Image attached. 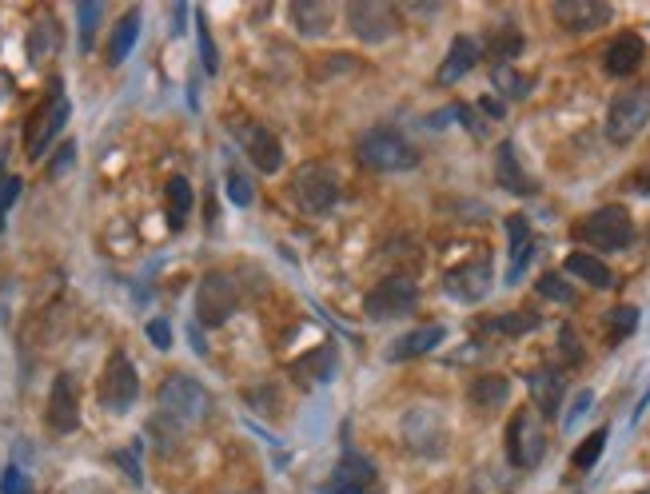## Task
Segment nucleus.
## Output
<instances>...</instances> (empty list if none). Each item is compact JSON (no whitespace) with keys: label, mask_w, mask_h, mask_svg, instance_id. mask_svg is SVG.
I'll return each mask as SVG.
<instances>
[{"label":"nucleus","mask_w":650,"mask_h":494,"mask_svg":"<svg viewBox=\"0 0 650 494\" xmlns=\"http://www.w3.org/2000/svg\"><path fill=\"white\" fill-rule=\"evenodd\" d=\"M192 204H196V192L184 176H172L168 188H164V216H168V228L180 231L192 216Z\"/></svg>","instance_id":"b1692460"},{"label":"nucleus","mask_w":650,"mask_h":494,"mask_svg":"<svg viewBox=\"0 0 650 494\" xmlns=\"http://www.w3.org/2000/svg\"><path fill=\"white\" fill-rule=\"evenodd\" d=\"M208 415H211V395L200 379L176 371V375L164 379L161 391H156V423H168L176 435H180V431H192V426H200Z\"/></svg>","instance_id":"f257e3e1"},{"label":"nucleus","mask_w":650,"mask_h":494,"mask_svg":"<svg viewBox=\"0 0 650 494\" xmlns=\"http://www.w3.org/2000/svg\"><path fill=\"white\" fill-rule=\"evenodd\" d=\"M371 478H375V466L355 451H348L331 471V483L323 486V494H368Z\"/></svg>","instance_id":"6ab92c4d"},{"label":"nucleus","mask_w":650,"mask_h":494,"mask_svg":"<svg viewBox=\"0 0 650 494\" xmlns=\"http://www.w3.org/2000/svg\"><path fill=\"white\" fill-rule=\"evenodd\" d=\"M240 140H244V152H248V159L256 164L260 172H280L283 168V144L276 140V132L264 128V124H248V128H240Z\"/></svg>","instance_id":"a211bd4d"},{"label":"nucleus","mask_w":650,"mask_h":494,"mask_svg":"<svg viewBox=\"0 0 650 494\" xmlns=\"http://www.w3.org/2000/svg\"><path fill=\"white\" fill-rule=\"evenodd\" d=\"M479 49H487V56L495 60V64H510V60L523 52V32L515 29V24H495Z\"/></svg>","instance_id":"cd10ccee"},{"label":"nucleus","mask_w":650,"mask_h":494,"mask_svg":"<svg viewBox=\"0 0 650 494\" xmlns=\"http://www.w3.org/2000/svg\"><path fill=\"white\" fill-rule=\"evenodd\" d=\"M355 156H360V164L371 172H407L420 164L415 144H411L403 132L388 128V124L363 132V136L355 140Z\"/></svg>","instance_id":"f03ea898"},{"label":"nucleus","mask_w":650,"mask_h":494,"mask_svg":"<svg viewBox=\"0 0 650 494\" xmlns=\"http://www.w3.org/2000/svg\"><path fill=\"white\" fill-rule=\"evenodd\" d=\"M240 307V287L228 271H208L196 287V319L204 327H224Z\"/></svg>","instance_id":"6e6552de"},{"label":"nucleus","mask_w":650,"mask_h":494,"mask_svg":"<svg viewBox=\"0 0 650 494\" xmlns=\"http://www.w3.org/2000/svg\"><path fill=\"white\" fill-rule=\"evenodd\" d=\"M148 339L156 347H161V351H168L172 347V327H168V319H152L148 323Z\"/></svg>","instance_id":"37998d69"},{"label":"nucleus","mask_w":650,"mask_h":494,"mask_svg":"<svg viewBox=\"0 0 650 494\" xmlns=\"http://www.w3.org/2000/svg\"><path fill=\"white\" fill-rule=\"evenodd\" d=\"M575 239L595 247V251H622V247H630V239H634V219H630V212L619 208V204H607V208L590 212V216L582 219L579 228H575Z\"/></svg>","instance_id":"20e7f679"},{"label":"nucleus","mask_w":650,"mask_h":494,"mask_svg":"<svg viewBox=\"0 0 650 494\" xmlns=\"http://www.w3.org/2000/svg\"><path fill=\"white\" fill-rule=\"evenodd\" d=\"M403 435H407V443L415 446V451H423V455H440L443 443H447V426H443V419L435 415V411L420 406V411H411L407 415Z\"/></svg>","instance_id":"f3484780"},{"label":"nucleus","mask_w":650,"mask_h":494,"mask_svg":"<svg viewBox=\"0 0 650 494\" xmlns=\"http://www.w3.org/2000/svg\"><path fill=\"white\" fill-rule=\"evenodd\" d=\"M547 455V426H543L539 411H515L507 423V459L510 466H519V471H535Z\"/></svg>","instance_id":"39448f33"},{"label":"nucleus","mask_w":650,"mask_h":494,"mask_svg":"<svg viewBox=\"0 0 650 494\" xmlns=\"http://www.w3.org/2000/svg\"><path fill=\"white\" fill-rule=\"evenodd\" d=\"M543 319L535 316V311H507V316H495L483 323V331H495V336H527V331H535Z\"/></svg>","instance_id":"7c9ffc66"},{"label":"nucleus","mask_w":650,"mask_h":494,"mask_svg":"<svg viewBox=\"0 0 650 494\" xmlns=\"http://www.w3.org/2000/svg\"><path fill=\"white\" fill-rule=\"evenodd\" d=\"M56 49H61V29H56V20H41L29 37V60L32 64H41V60H49Z\"/></svg>","instance_id":"2f4dec72"},{"label":"nucleus","mask_w":650,"mask_h":494,"mask_svg":"<svg viewBox=\"0 0 650 494\" xmlns=\"http://www.w3.org/2000/svg\"><path fill=\"white\" fill-rule=\"evenodd\" d=\"M136 37H141V9H128L121 17V24L112 29V40H109V64H124L128 60V52L136 49Z\"/></svg>","instance_id":"c85d7f7f"},{"label":"nucleus","mask_w":650,"mask_h":494,"mask_svg":"<svg viewBox=\"0 0 650 494\" xmlns=\"http://www.w3.org/2000/svg\"><path fill=\"white\" fill-rule=\"evenodd\" d=\"M559 351H563L567 363H582V343H579V336H575V327L570 323L559 331Z\"/></svg>","instance_id":"ea45409f"},{"label":"nucleus","mask_w":650,"mask_h":494,"mask_svg":"<svg viewBox=\"0 0 650 494\" xmlns=\"http://www.w3.org/2000/svg\"><path fill=\"white\" fill-rule=\"evenodd\" d=\"M639 327V307H615L607 316V339L610 343H622Z\"/></svg>","instance_id":"f704fd0d"},{"label":"nucleus","mask_w":650,"mask_h":494,"mask_svg":"<svg viewBox=\"0 0 650 494\" xmlns=\"http://www.w3.org/2000/svg\"><path fill=\"white\" fill-rule=\"evenodd\" d=\"M291 188H296V199H300V208L308 216H323V212L336 208V199H340V176L323 164H303L291 179Z\"/></svg>","instance_id":"9d476101"},{"label":"nucleus","mask_w":650,"mask_h":494,"mask_svg":"<svg viewBox=\"0 0 650 494\" xmlns=\"http://www.w3.org/2000/svg\"><path fill=\"white\" fill-rule=\"evenodd\" d=\"M443 331L440 323H427V327H415V331H407L403 339H395V347H391V359L395 363H403V359H415V356H427L431 347H440L443 343Z\"/></svg>","instance_id":"bb28decb"},{"label":"nucleus","mask_w":650,"mask_h":494,"mask_svg":"<svg viewBox=\"0 0 650 494\" xmlns=\"http://www.w3.org/2000/svg\"><path fill=\"white\" fill-rule=\"evenodd\" d=\"M49 431L52 435H72L76 426H81V399H76V383L72 375H56L52 379V391H49Z\"/></svg>","instance_id":"ddd939ff"},{"label":"nucleus","mask_w":650,"mask_h":494,"mask_svg":"<svg viewBox=\"0 0 650 494\" xmlns=\"http://www.w3.org/2000/svg\"><path fill=\"white\" fill-rule=\"evenodd\" d=\"M479 40L475 37H455L451 40V49H447V56H443V64H440V72H435V80H440L443 89L447 84H460L463 76H467L475 64H479Z\"/></svg>","instance_id":"aec40b11"},{"label":"nucleus","mask_w":650,"mask_h":494,"mask_svg":"<svg viewBox=\"0 0 650 494\" xmlns=\"http://www.w3.org/2000/svg\"><path fill=\"white\" fill-rule=\"evenodd\" d=\"M491 284H495L491 259H467V264L451 267L447 276H443V291H447L451 299H460V303H479V299H487Z\"/></svg>","instance_id":"f8f14e48"},{"label":"nucleus","mask_w":650,"mask_h":494,"mask_svg":"<svg viewBox=\"0 0 650 494\" xmlns=\"http://www.w3.org/2000/svg\"><path fill=\"white\" fill-rule=\"evenodd\" d=\"M288 17L300 37H323L331 24V4H320V0H296V4H288Z\"/></svg>","instance_id":"a878e982"},{"label":"nucleus","mask_w":650,"mask_h":494,"mask_svg":"<svg viewBox=\"0 0 650 494\" xmlns=\"http://www.w3.org/2000/svg\"><path fill=\"white\" fill-rule=\"evenodd\" d=\"M642 60H647V40L639 32H619V37L610 40L607 52H602V69L607 76H634L642 69Z\"/></svg>","instance_id":"4468645a"},{"label":"nucleus","mask_w":650,"mask_h":494,"mask_svg":"<svg viewBox=\"0 0 650 494\" xmlns=\"http://www.w3.org/2000/svg\"><path fill=\"white\" fill-rule=\"evenodd\" d=\"M0 494H29V478H24V471L9 466V471L0 475Z\"/></svg>","instance_id":"a19ab883"},{"label":"nucleus","mask_w":650,"mask_h":494,"mask_svg":"<svg viewBox=\"0 0 650 494\" xmlns=\"http://www.w3.org/2000/svg\"><path fill=\"white\" fill-rule=\"evenodd\" d=\"M196 37H200V56H204V69L216 76L220 72V60H216V44H211V32H208V20L204 12H196Z\"/></svg>","instance_id":"4c0bfd02"},{"label":"nucleus","mask_w":650,"mask_h":494,"mask_svg":"<svg viewBox=\"0 0 650 494\" xmlns=\"http://www.w3.org/2000/svg\"><path fill=\"white\" fill-rule=\"evenodd\" d=\"M550 12H555V20H559L567 32H595L607 24L615 9L602 4V0H559Z\"/></svg>","instance_id":"2eb2a0df"},{"label":"nucleus","mask_w":650,"mask_h":494,"mask_svg":"<svg viewBox=\"0 0 650 494\" xmlns=\"http://www.w3.org/2000/svg\"><path fill=\"white\" fill-rule=\"evenodd\" d=\"M607 439H610L607 426H599V431H590V435L582 439L579 446H575V455H570V466H575V471H590V466H595V463L602 459V451H607Z\"/></svg>","instance_id":"473e14b6"},{"label":"nucleus","mask_w":650,"mask_h":494,"mask_svg":"<svg viewBox=\"0 0 650 494\" xmlns=\"http://www.w3.org/2000/svg\"><path fill=\"white\" fill-rule=\"evenodd\" d=\"M634 494H650V486H647V491H634Z\"/></svg>","instance_id":"a18cd8bd"},{"label":"nucleus","mask_w":650,"mask_h":494,"mask_svg":"<svg viewBox=\"0 0 650 494\" xmlns=\"http://www.w3.org/2000/svg\"><path fill=\"white\" fill-rule=\"evenodd\" d=\"M650 124V89H627L610 100L607 109V140L610 144H630Z\"/></svg>","instance_id":"1a4fd4ad"},{"label":"nucleus","mask_w":650,"mask_h":494,"mask_svg":"<svg viewBox=\"0 0 650 494\" xmlns=\"http://www.w3.org/2000/svg\"><path fill=\"white\" fill-rule=\"evenodd\" d=\"M415 303H420V284L411 276H388L368 291L363 311H368V319H375V323H388V319L411 316Z\"/></svg>","instance_id":"423d86ee"},{"label":"nucleus","mask_w":650,"mask_h":494,"mask_svg":"<svg viewBox=\"0 0 650 494\" xmlns=\"http://www.w3.org/2000/svg\"><path fill=\"white\" fill-rule=\"evenodd\" d=\"M491 84H495L507 100H527L530 89H535V80L523 76L515 64H495V69H491Z\"/></svg>","instance_id":"c756f323"},{"label":"nucleus","mask_w":650,"mask_h":494,"mask_svg":"<svg viewBox=\"0 0 650 494\" xmlns=\"http://www.w3.org/2000/svg\"><path fill=\"white\" fill-rule=\"evenodd\" d=\"M507 239H510V264H507V284H519L527 271L530 256H535V236H530L527 216H507Z\"/></svg>","instance_id":"4be33fe9"},{"label":"nucleus","mask_w":650,"mask_h":494,"mask_svg":"<svg viewBox=\"0 0 650 494\" xmlns=\"http://www.w3.org/2000/svg\"><path fill=\"white\" fill-rule=\"evenodd\" d=\"M72 116V104L69 96L61 92V84H52V92L44 96V104L29 116V128H24V156L32 159V164H41L44 152H49V144L56 136H61V128L69 124Z\"/></svg>","instance_id":"7ed1b4c3"},{"label":"nucleus","mask_w":650,"mask_h":494,"mask_svg":"<svg viewBox=\"0 0 650 494\" xmlns=\"http://www.w3.org/2000/svg\"><path fill=\"white\" fill-rule=\"evenodd\" d=\"M563 271L575 276L579 284L599 287V291H610V287H615V271H610L595 251H570V256L563 259Z\"/></svg>","instance_id":"5701e85b"},{"label":"nucleus","mask_w":650,"mask_h":494,"mask_svg":"<svg viewBox=\"0 0 650 494\" xmlns=\"http://www.w3.org/2000/svg\"><path fill=\"white\" fill-rule=\"evenodd\" d=\"M507 399H510L507 375H479V379H471V387H467V403L479 406V411H499Z\"/></svg>","instance_id":"393cba45"},{"label":"nucleus","mask_w":650,"mask_h":494,"mask_svg":"<svg viewBox=\"0 0 650 494\" xmlns=\"http://www.w3.org/2000/svg\"><path fill=\"white\" fill-rule=\"evenodd\" d=\"M96 395H101V406L112 411V415H124L136 395H141V375H136V367L124 351H112L109 363L101 371V383H96Z\"/></svg>","instance_id":"0eeeda50"},{"label":"nucleus","mask_w":650,"mask_h":494,"mask_svg":"<svg viewBox=\"0 0 650 494\" xmlns=\"http://www.w3.org/2000/svg\"><path fill=\"white\" fill-rule=\"evenodd\" d=\"M228 199H231V204H240V208H248L251 199H256V192H251V179L244 176L240 168H228Z\"/></svg>","instance_id":"58836bf2"},{"label":"nucleus","mask_w":650,"mask_h":494,"mask_svg":"<svg viewBox=\"0 0 650 494\" xmlns=\"http://www.w3.org/2000/svg\"><path fill=\"white\" fill-rule=\"evenodd\" d=\"M76 20H81V52H89L96 44V29H101L104 20V4L101 0H84L76 4Z\"/></svg>","instance_id":"72a5a7b5"},{"label":"nucleus","mask_w":650,"mask_h":494,"mask_svg":"<svg viewBox=\"0 0 650 494\" xmlns=\"http://www.w3.org/2000/svg\"><path fill=\"white\" fill-rule=\"evenodd\" d=\"M535 287H539V296L550 299V303H567L570 307L575 299H579V296H575V287L563 284L559 271H547V276H539V284H535Z\"/></svg>","instance_id":"c9c22d12"},{"label":"nucleus","mask_w":650,"mask_h":494,"mask_svg":"<svg viewBox=\"0 0 650 494\" xmlns=\"http://www.w3.org/2000/svg\"><path fill=\"white\" fill-rule=\"evenodd\" d=\"M495 179H499V188H507L510 196H535V179L523 172L519 152H515L510 140H503L499 152H495Z\"/></svg>","instance_id":"412c9836"},{"label":"nucleus","mask_w":650,"mask_h":494,"mask_svg":"<svg viewBox=\"0 0 650 494\" xmlns=\"http://www.w3.org/2000/svg\"><path fill=\"white\" fill-rule=\"evenodd\" d=\"M590 403H595V395H590V391H579V395H575V403H570L567 419H563V426H567V431H570V426L579 423V419L590 411Z\"/></svg>","instance_id":"79ce46f5"},{"label":"nucleus","mask_w":650,"mask_h":494,"mask_svg":"<svg viewBox=\"0 0 650 494\" xmlns=\"http://www.w3.org/2000/svg\"><path fill=\"white\" fill-rule=\"evenodd\" d=\"M634 188H639L642 196H650V168H647V172H639V176H634Z\"/></svg>","instance_id":"c03bdc74"},{"label":"nucleus","mask_w":650,"mask_h":494,"mask_svg":"<svg viewBox=\"0 0 650 494\" xmlns=\"http://www.w3.org/2000/svg\"><path fill=\"white\" fill-rule=\"evenodd\" d=\"M21 176H4V172H0V231H4V219H9V208L12 204H17V199H21Z\"/></svg>","instance_id":"e433bc0d"},{"label":"nucleus","mask_w":650,"mask_h":494,"mask_svg":"<svg viewBox=\"0 0 650 494\" xmlns=\"http://www.w3.org/2000/svg\"><path fill=\"white\" fill-rule=\"evenodd\" d=\"M527 391H530V399H535L539 419L547 423V419H555L563 411V391H567V379H563L555 367H539V371H530L527 375Z\"/></svg>","instance_id":"dca6fc26"},{"label":"nucleus","mask_w":650,"mask_h":494,"mask_svg":"<svg viewBox=\"0 0 650 494\" xmlns=\"http://www.w3.org/2000/svg\"><path fill=\"white\" fill-rule=\"evenodd\" d=\"M348 24L368 44H383V40H391L395 29H400L395 24V9L383 4V0H355V4H348Z\"/></svg>","instance_id":"9b49d317"}]
</instances>
